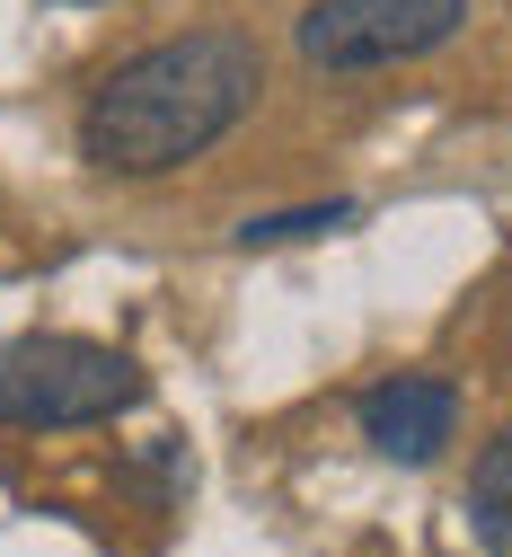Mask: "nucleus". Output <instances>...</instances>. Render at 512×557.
<instances>
[{"mask_svg":"<svg viewBox=\"0 0 512 557\" xmlns=\"http://www.w3.org/2000/svg\"><path fill=\"white\" fill-rule=\"evenodd\" d=\"M265 62L239 27H195L151 53L115 62L80 107V160L107 177H168L203 160L222 133L257 107Z\"/></svg>","mask_w":512,"mask_h":557,"instance_id":"1","label":"nucleus"},{"mask_svg":"<svg viewBox=\"0 0 512 557\" xmlns=\"http://www.w3.org/2000/svg\"><path fill=\"white\" fill-rule=\"evenodd\" d=\"M141 398V363L89 336H10L0 345V425L62 434V425H107Z\"/></svg>","mask_w":512,"mask_h":557,"instance_id":"2","label":"nucleus"},{"mask_svg":"<svg viewBox=\"0 0 512 557\" xmlns=\"http://www.w3.org/2000/svg\"><path fill=\"white\" fill-rule=\"evenodd\" d=\"M469 27V0H310L301 10V62L310 72H380L415 62Z\"/></svg>","mask_w":512,"mask_h":557,"instance_id":"3","label":"nucleus"},{"mask_svg":"<svg viewBox=\"0 0 512 557\" xmlns=\"http://www.w3.org/2000/svg\"><path fill=\"white\" fill-rule=\"evenodd\" d=\"M362 443H372L380 460L398 469H433L442 460V443L460 434V389L451 381H433V372H398L380 389H362Z\"/></svg>","mask_w":512,"mask_h":557,"instance_id":"4","label":"nucleus"},{"mask_svg":"<svg viewBox=\"0 0 512 557\" xmlns=\"http://www.w3.org/2000/svg\"><path fill=\"white\" fill-rule=\"evenodd\" d=\"M469 531H477V548L486 557H512V425L477 451V469H469Z\"/></svg>","mask_w":512,"mask_h":557,"instance_id":"5","label":"nucleus"},{"mask_svg":"<svg viewBox=\"0 0 512 557\" xmlns=\"http://www.w3.org/2000/svg\"><path fill=\"white\" fill-rule=\"evenodd\" d=\"M353 203H301V213H257L239 222V248H283V239H319V231H345Z\"/></svg>","mask_w":512,"mask_h":557,"instance_id":"6","label":"nucleus"}]
</instances>
